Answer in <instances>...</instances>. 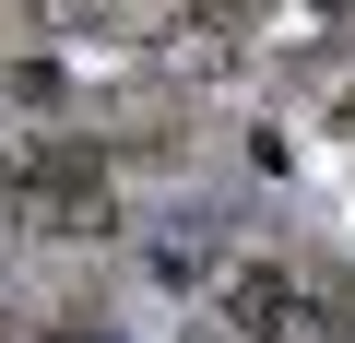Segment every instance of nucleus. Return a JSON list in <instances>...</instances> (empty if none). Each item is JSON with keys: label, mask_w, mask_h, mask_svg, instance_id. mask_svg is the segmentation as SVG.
<instances>
[{"label": "nucleus", "mask_w": 355, "mask_h": 343, "mask_svg": "<svg viewBox=\"0 0 355 343\" xmlns=\"http://www.w3.org/2000/svg\"><path fill=\"white\" fill-rule=\"evenodd\" d=\"M12 213L36 237H107V154L95 142H36L12 166Z\"/></svg>", "instance_id": "1"}, {"label": "nucleus", "mask_w": 355, "mask_h": 343, "mask_svg": "<svg viewBox=\"0 0 355 343\" xmlns=\"http://www.w3.org/2000/svg\"><path fill=\"white\" fill-rule=\"evenodd\" d=\"M225 319H237V343H308V284L272 272V261H249L225 284Z\"/></svg>", "instance_id": "2"}, {"label": "nucleus", "mask_w": 355, "mask_h": 343, "mask_svg": "<svg viewBox=\"0 0 355 343\" xmlns=\"http://www.w3.org/2000/svg\"><path fill=\"white\" fill-rule=\"evenodd\" d=\"M0 343H24V331H12V319H0Z\"/></svg>", "instance_id": "3"}, {"label": "nucleus", "mask_w": 355, "mask_h": 343, "mask_svg": "<svg viewBox=\"0 0 355 343\" xmlns=\"http://www.w3.org/2000/svg\"><path fill=\"white\" fill-rule=\"evenodd\" d=\"M343 130H355V95H343Z\"/></svg>", "instance_id": "4"}]
</instances>
